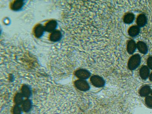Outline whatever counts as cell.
<instances>
[{
  "instance_id": "obj_1",
  "label": "cell",
  "mask_w": 152,
  "mask_h": 114,
  "mask_svg": "<svg viewBox=\"0 0 152 114\" xmlns=\"http://www.w3.org/2000/svg\"><path fill=\"white\" fill-rule=\"evenodd\" d=\"M141 58L139 54H135L132 56L129 59L128 66L129 69L134 70L140 66L141 63Z\"/></svg>"
},
{
  "instance_id": "obj_2",
  "label": "cell",
  "mask_w": 152,
  "mask_h": 114,
  "mask_svg": "<svg viewBox=\"0 0 152 114\" xmlns=\"http://www.w3.org/2000/svg\"><path fill=\"white\" fill-rule=\"evenodd\" d=\"M75 85L78 90L82 91H86L89 90L90 86L86 81L79 80L75 82Z\"/></svg>"
},
{
  "instance_id": "obj_3",
  "label": "cell",
  "mask_w": 152,
  "mask_h": 114,
  "mask_svg": "<svg viewBox=\"0 0 152 114\" xmlns=\"http://www.w3.org/2000/svg\"><path fill=\"white\" fill-rule=\"evenodd\" d=\"M90 81L92 84L96 87H102L105 84V81L104 79L98 75H94L92 76L91 78Z\"/></svg>"
},
{
  "instance_id": "obj_4",
  "label": "cell",
  "mask_w": 152,
  "mask_h": 114,
  "mask_svg": "<svg viewBox=\"0 0 152 114\" xmlns=\"http://www.w3.org/2000/svg\"><path fill=\"white\" fill-rule=\"evenodd\" d=\"M76 77L80 80H86L89 78L91 75V73L88 70L85 69H80L75 72Z\"/></svg>"
},
{
  "instance_id": "obj_5",
  "label": "cell",
  "mask_w": 152,
  "mask_h": 114,
  "mask_svg": "<svg viewBox=\"0 0 152 114\" xmlns=\"http://www.w3.org/2000/svg\"><path fill=\"white\" fill-rule=\"evenodd\" d=\"M150 74V70L149 67L146 66H143L140 70V75L143 80H146L148 78Z\"/></svg>"
},
{
  "instance_id": "obj_6",
  "label": "cell",
  "mask_w": 152,
  "mask_h": 114,
  "mask_svg": "<svg viewBox=\"0 0 152 114\" xmlns=\"http://www.w3.org/2000/svg\"><path fill=\"white\" fill-rule=\"evenodd\" d=\"M147 19L146 15L143 14L140 15L137 20V23L138 27H142L147 24Z\"/></svg>"
},
{
  "instance_id": "obj_7",
  "label": "cell",
  "mask_w": 152,
  "mask_h": 114,
  "mask_svg": "<svg viewBox=\"0 0 152 114\" xmlns=\"http://www.w3.org/2000/svg\"><path fill=\"white\" fill-rule=\"evenodd\" d=\"M137 47L135 41L131 40L128 42L127 45V51L130 55H132L135 51Z\"/></svg>"
},
{
  "instance_id": "obj_8",
  "label": "cell",
  "mask_w": 152,
  "mask_h": 114,
  "mask_svg": "<svg viewBox=\"0 0 152 114\" xmlns=\"http://www.w3.org/2000/svg\"><path fill=\"white\" fill-rule=\"evenodd\" d=\"M140 28L137 26H133L129 28L128 34L131 37H135L139 34L140 32Z\"/></svg>"
},
{
  "instance_id": "obj_9",
  "label": "cell",
  "mask_w": 152,
  "mask_h": 114,
  "mask_svg": "<svg viewBox=\"0 0 152 114\" xmlns=\"http://www.w3.org/2000/svg\"><path fill=\"white\" fill-rule=\"evenodd\" d=\"M138 51L141 53L146 54L148 52V48L147 45L144 42L139 41L137 44Z\"/></svg>"
},
{
  "instance_id": "obj_10",
  "label": "cell",
  "mask_w": 152,
  "mask_h": 114,
  "mask_svg": "<svg viewBox=\"0 0 152 114\" xmlns=\"http://www.w3.org/2000/svg\"><path fill=\"white\" fill-rule=\"evenodd\" d=\"M151 88L148 85H145L141 88L139 93L142 97H147L150 94L151 91Z\"/></svg>"
},
{
  "instance_id": "obj_11",
  "label": "cell",
  "mask_w": 152,
  "mask_h": 114,
  "mask_svg": "<svg viewBox=\"0 0 152 114\" xmlns=\"http://www.w3.org/2000/svg\"><path fill=\"white\" fill-rule=\"evenodd\" d=\"M57 25V23L56 21L55 20H51L46 24L44 29L47 32H52L56 28Z\"/></svg>"
},
{
  "instance_id": "obj_12",
  "label": "cell",
  "mask_w": 152,
  "mask_h": 114,
  "mask_svg": "<svg viewBox=\"0 0 152 114\" xmlns=\"http://www.w3.org/2000/svg\"><path fill=\"white\" fill-rule=\"evenodd\" d=\"M32 107V103L29 99L24 100L22 104L23 110L25 112H29Z\"/></svg>"
},
{
  "instance_id": "obj_13",
  "label": "cell",
  "mask_w": 152,
  "mask_h": 114,
  "mask_svg": "<svg viewBox=\"0 0 152 114\" xmlns=\"http://www.w3.org/2000/svg\"><path fill=\"white\" fill-rule=\"evenodd\" d=\"M61 33L59 31H56L53 32L50 36V40L51 41L55 42L58 41L61 39Z\"/></svg>"
},
{
  "instance_id": "obj_14",
  "label": "cell",
  "mask_w": 152,
  "mask_h": 114,
  "mask_svg": "<svg viewBox=\"0 0 152 114\" xmlns=\"http://www.w3.org/2000/svg\"><path fill=\"white\" fill-rule=\"evenodd\" d=\"M135 19V15L133 13H127L124 16L123 21L126 24H130L134 21Z\"/></svg>"
},
{
  "instance_id": "obj_15",
  "label": "cell",
  "mask_w": 152,
  "mask_h": 114,
  "mask_svg": "<svg viewBox=\"0 0 152 114\" xmlns=\"http://www.w3.org/2000/svg\"><path fill=\"white\" fill-rule=\"evenodd\" d=\"M21 93L24 97L27 98H28L30 97L31 94L30 88L28 85H26L23 86L22 87Z\"/></svg>"
},
{
  "instance_id": "obj_16",
  "label": "cell",
  "mask_w": 152,
  "mask_h": 114,
  "mask_svg": "<svg viewBox=\"0 0 152 114\" xmlns=\"http://www.w3.org/2000/svg\"><path fill=\"white\" fill-rule=\"evenodd\" d=\"M44 28L42 26L39 24L36 27L34 30V34L37 37L39 38L43 34Z\"/></svg>"
},
{
  "instance_id": "obj_17",
  "label": "cell",
  "mask_w": 152,
  "mask_h": 114,
  "mask_svg": "<svg viewBox=\"0 0 152 114\" xmlns=\"http://www.w3.org/2000/svg\"><path fill=\"white\" fill-rule=\"evenodd\" d=\"M23 97H24L22 94L18 93L15 97V102L16 104L20 105L22 104L24 102Z\"/></svg>"
},
{
  "instance_id": "obj_18",
  "label": "cell",
  "mask_w": 152,
  "mask_h": 114,
  "mask_svg": "<svg viewBox=\"0 0 152 114\" xmlns=\"http://www.w3.org/2000/svg\"><path fill=\"white\" fill-rule=\"evenodd\" d=\"M23 4V1H16L12 5V9L14 10H18L22 7Z\"/></svg>"
},
{
  "instance_id": "obj_19",
  "label": "cell",
  "mask_w": 152,
  "mask_h": 114,
  "mask_svg": "<svg viewBox=\"0 0 152 114\" xmlns=\"http://www.w3.org/2000/svg\"><path fill=\"white\" fill-rule=\"evenodd\" d=\"M146 105L150 108H152V96H148L145 99Z\"/></svg>"
},
{
  "instance_id": "obj_20",
  "label": "cell",
  "mask_w": 152,
  "mask_h": 114,
  "mask_svg": "<svg viewBox=\"0 0 152 114\" xmlns=\"http://www.w3.org/2000/svg\"><path fill=\"white\" fill-rule=\"evenodd\" d=\"M22 109L19 105L16 104L13 108V114H21Z\"/></svg>"
},
{
  "instance_id": "obj_21",
  "label": "cell",
  "mask_w": 152,
  "mask_h": 114,
  "mask_svg": "<svg viewBox=\"0 0 152 114\" xmlns=\"http://www.w3.org/2000/svg\"><path fill=\"white\" fill-rule=\"evenodd\" d=\"M147 65L149 68L152 70V56L149 57L147 59Z\"/></svg>"
},
{
  "instance_id": "obj_22",
  "label": "cell",
  "mask_w": 152,
  "mask_h": 114,
  "mask_svg": "<svg viewBox=\"0 0 152 114\" xmlns=\"http://www.w3.org/2000/svg\"><path fill=\"white\" fill-rule=\"evenodd\" d=\"M150 80L151 81H152V72L151 74H150Z\"/></svg>"
},
{
  "instance_id": "obj_23",
  "label": "cell",
  "mask_w": 152,
  "mask_h": 114,
  "mask_svg": "<svg viewBox=\"0 0 152 114\" xmlns=\"http://www.w3.org/2000/svg\"><path fill=\"white\" fill-rule=\"evenodd\" d=\"M151 96H152V90H151Z\"/></svg>"
}]
</instances>
